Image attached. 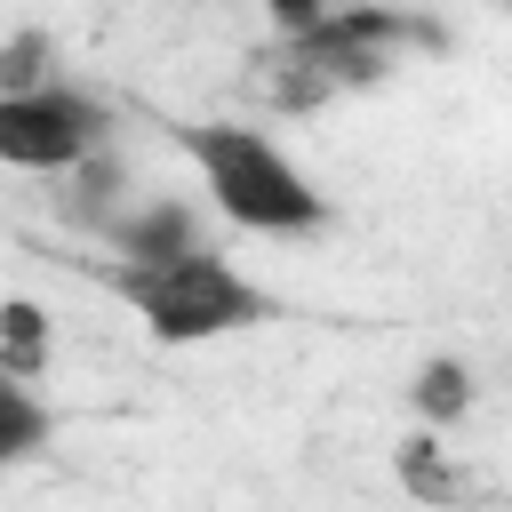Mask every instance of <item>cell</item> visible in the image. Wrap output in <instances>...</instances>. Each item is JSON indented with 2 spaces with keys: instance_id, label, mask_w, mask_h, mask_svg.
Returning <instances> with one entry per match:
<instances>
[{
  "instance_id": "obj_2",
  "label": "cell",
  "mask_w": 512,
  "mask_h": 512,
  "mask_svg": "<svg viewBox=\"0 0 512 512\" xmlns=\"http://www.w3.org/2000/svg\"><path fill=\"white\" fill-rule=\"evenodd\" d=\"M160 344H200V336H224V328H256L272 320V296L248 288L224 256H184V264H112L104 272Z\"/></svg>"
},
{
  "instance_id": "obj_4",
  "label": "cell",
  "mask_w": 512,
  "mask_h": 512,
  "mask_svg": "<svg viewBox=\"0 0 512 512\" xmlns=\"http://www.w3.org/2000/svg\"><path fill=\"white\" fill-rule=\"evenodd\" d=\"M112 240H120L128 264H184V256H200V224H192L184 200H152L136 216H112Z\"/></svg>"
},
{
  "instance_id": "obj_11",
  "label": "cell",
  "mask_w": 512,
  "mask_h": 512,
  "mask_svg": "<svg viewBox=\"0 0 512 512\" xmlns=\"http://www.w3.org/2000/svg\"><path fill=\"white\" fill-rule=\"evenodd\" d=\"M40 56H48V40H40V32H16V40L0 48V96H32Z\"/></svg>"
},
{
  "instance_id": "obj_3",
  "label": "cell",
  "mask_w": 512,
  "mask_h": 512,
  "mask_svg": "<svg viewBox=\"0 0 512 512\" xmlns=\"http://www.w3.org/2000/svg\"><path fill=\"white\" fill-rule=\"evenodd\" d=\"M104 136H112V120L80 88L0 96V160H16V168H80L104 152Z\"/></svg>"
},
{
  "instance_id": "obj_8",
  "label": "cell",
  "mask_w": 512,
  "mask_h": 512,
  "mask_svg": "<svg viewBox=\"0 0 512 512\" xmlns=\"http://www.w3.org/2000/svg\"><path fill=\"white\" fill-rule=\"evenodd\" d=\"M408 400H416L424 424H456V416L472 408V376H464V360H424L416 384H408Z\"/></svg>"
},
{
  "instance_id": "obj_6",
  "label": "cell",
  "mask_w": 512,
  "mask_h": 512,
  "mask_svg": "<svg viewBox=\"0 0 512 512\" xmlns=\"http://www.w3.org/2000/svg\"><path fill=\"white\" fill-rule=\"evenodd\" d=\"M392 464H400V488H408V496H424V504H464V496H472V480H464V472H456L424 432H416V440H400V448H392Z\"/></svg>"
},
{
  "instance_id": "obj_10",
  "label": "cell",
  "mask_w": 512,
  "mask_h": 512,
  "mask_svg": "<svg viewBox=\"0 0 512 512\" xmlns=\"http://www.w3.org/2000/svg\"><path fill=\"white\" fill-rule=\"evenodd\" d=\"M112 192H120V168H112L104 152H96V160H80V168H72V224H104Z\"/></svg>"
},
{
  "instance_id": "obj_1",
  "label": "cell",
  "mask_w": 512,
  "mask_h": 512,
  "mask_svg": "<svg viewBox=\"0 0 512 512\" xmlns=\"http://www.w3.org/2000/svg\"><path fill=\"white\" fill-rule=\"evenodd\" d=\"M176 144L200 160L216 208L248 232H312L320 224V192L288 168V152L256 128H232V120H200V128H176Z\"/></svg>"
},
{
  "instance_id": "obj_9",
  "label": "cell",
  "mask_w": 512,
  "mask_h": 512,
  "mask_svg": "<svg viewBox=\"0 0 512 512\" xmlns=\"http://www.w3.org/2000/svg\"><path fill=\"white\" fill-rule=\"evenodd\" d=\"M48 440V416L32 408V392L24 384H0V456H32Z\"/></svg>"
},
{
  "instance_id": "obj_7",
  "label": "cell",
  "mask_w": 512,
  "mask_h": 512,
  "mask_svg": "<svg viewBox=\"0 0 512 512\" xmlns=\"http://www.w3.org/2000/svg\"><path fill=\"white\" fill-rule=\"evenodd\" d=\"M248 88H256L264 104H288V112H312V104H328V96H336V80H328V72H312V64H296L288 48H280V56H264V64L248 72Z\"/></svg>"
},
{
  "instance_id": "obj_5",
  "label": "cell",
  "mask_w": 512,
  "mask_h": 512,
  "mask_svg": "<svg viewBox=\"0 0 512 512\" xmlns=\"http://www.w3.org/2000/svg\"><path fill=\"white\" fill-rule=\"evenodd\" d=\"M40 360H48V320H40L32 296H8V312H0V376L8 384H32Z\"/></svg>"
}]
</instances>
